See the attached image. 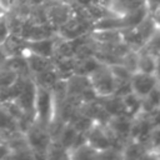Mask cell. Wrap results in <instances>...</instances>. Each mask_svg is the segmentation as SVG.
<instances>
[{"instance_id": "5", "label": "cell", "mask_w": 160, "mask_h": 160, "mask_svg": "<svg viewBox=\"0 0 160 160\" xmlns=\"http://www.w3.org/2000/svg\"><path fill=\"white\" fill-rule=\"evenodd\" d=\"M160 84V79L155 74H146L140 71H134L130 79L131 91L138 95L141 100L145 99L151 91H154Z\"/></svg>"}, {"instance_id": "22", "label": "cell", "mask_w": 160, "mask_h": 160, "mask_svg": "<svg viewBox=\"0 0 160 160\" xmlns=\"http://www.w3.org/2000/svg\"><path fill=\"white\" fill-rule=\"evenodd\" d=\"M10 29H9V24H8V19H6V12L0 15V45L9 38L10 35Z\"/></svg>"}, {"instance_id": "17", "label": "cell", "mask_w": 160, "mask_h": 160, "mask_svg": "<svg viewBox=\"0 0 160 160\" xmlns=\"http://www.w3.org/2000/svg\"><path fill=\"white\" fill-rule=\"evenodd\" d=\"M31 78L34 79V81H35L36 85L45 86V88H49V89H51L54 86V84L58 80H60V78H59V75H58V72L55 71L54 68L50 69V70H46L44 72H40L38 75H34Z\"/></svg>"}, {"instance_id": "16", "label": "cell", "mask_w": 160, "mask_h": 160, "mask_svg": "<svg viewBox=\"0 0 160 160\" xmlns=\"http://www.w3.org/2000/svg\"><path fill=\"white\" fill-rule=\"evenodd\" d=\"M100 65H101V62L95 56H89V58H85V59H76L75 74L82 75V76H89Z\"/></svg>"}, {"instance_id": "21", "label": "cell", "mask_w": 160, "mask_h": 160, "mask_svg": "<svg viewBox=\"0 0 160 160\" xmlns=\"http://www.w3.org/2000/svg\"><path fill=\"white\" fill-rule=\"evenodd\" d=\"M18 74L15 71H12L11 69H9L8 66H1L0 68V90L10 86L16 79H18Z\"/></svg>"}, {"instance_id": "20", "label": "cell", "mask_w": 160, "mask_h": 160, "mask_svg": "<svg viewBox=\"0 0 160 160\" xmlns=\"http://www.w3.org/2000/svg\"><path fill=\"white\" fill-rule=\"evenodd\" d=\"M96 156H98V151L94 148H91L88 142L70 151V159H90Z\"/></svg>"}, {"instance_id": "18", "label": "cell", "mask_w": 160, "mask_h": 160, "mask_svg": "<svg viewBox=\"0 0 160 160\" xmlns=\"http://www.w3.org/2000/svg\"><path fill=\"white\" fill-rule=\"evenodd\" d=\"M76 135H78L76 129H75L70 122H68V124L64 126V129L61 130V132H60V135L58 136V139H54V140H58L64 148H66V149L70 151V149H71V146H72V144H74V141H75V139H76ZM69 154H70V152H69Z\"/></svg>"}, {"instance_id": "23", "label": "cell", "mask_w": 160, "mask_h": 160, "mask_svg": "<svg viewBox=\"0 0 160 160\" xmlns=\"http://www.w3.org/2000/svg\"><path fill=\"white\" fill-rule=\"evenodd\" d=\"M150 16H151V19H152L155 26H156V28H160V4L150 12Z\"/></svg>"}, {"instance_id": "10", "label": "cell", "mask_w": 160, "mask_h": 160, "mask_svg": "<svg viewBox=\"0 0 160 160\" xmlns=\"http://www.w3.org/2000/svg\"><path fill=\"white\" fill-rule=\"evenodd\" d=\"M159 69V56L154 52L149 51L145 48L136 50V61H135V71L155 74L158 75Z\"/></svg>"}, {"instance_id": "12", "label": "cell", "mask_w": 160, "mask_h": 160, "mask_svg": "<svg viewBox=\"0 0 160 160\" xmlns=\"http://www.w3.org/2000/svg\"><path fill=\"white\" fill-rule=\"evenodd\" d=\"M25 56H26V60H28V65H29V70H30L31 76L38 75L40 72H44V71L50 70V69L54 68L52 58L41 56L39 54L30 52V51H26Z\"/></svg>"}, {"instance_id": "24", "label": "cell", "mask_w": 160, "mask_h": 160, "mask_svg": "<svg viewBox=\"0 0 160 160\" xmlns=\"http://www.w3.org/2000/svg\"><path fill=\"white\" fill-rule=\"evenodd\" d=\"M8 54H6V51L4 50V48H2V45H0V68L1 66H4L5 65V62H6V60H8Z\"/></svg>"}, {"instance_id": "19", "label": "cell", "mask_w": 160, "mask_h": 160, "mask_svg": "<svg viewBox=\"0 0 160 160\" xmlns=\"http://www.w3.org/2000/svg\"><path fill=\"white\" fill-rule=\"evenodd\" d=\"M46 159H70V154L69 150L64 148L58 140H52L48 149Z\"/></svg>"}, {"instance_id": "9", "label": "cell", "mask_w": 160, "mask_h": 160, "mask_svg": "<svg viewBox=\"0 0 160 160\" xmlns=\"http://www.w3.org/2000/svg\"><path fill=\"white\" fill-rule=\"evenodd\" d=\"M106 6L115 16L124 18L149 8V0H108Z\"/></svg>"}, {"instance_id": "27", "label": "cell", "mask_w": 160, "mask_h": 160, "mask_svg": "<svg viewBox=\"0 0 160 160\" xmlns=\"http://www.w3.org/2000/svg\"><path fill=\"white\" fill-rule=\"evenodd\" d=\"M62 1H65V2H69V4H71V5L75 2V0H62Z\"/></svg>"}, {"instance_id": "14", "label": "cell", "mask_w": 160, "mask_h": 160, "mask_svg": "<svg viewBox=\"0 0 160 160\" xmlns=\"http://www.w3.org/2000/svg\"><path fill=\"white\" fill-rule=\"evenodd\" d=\"M54 60V69L58 72L60 79H69L71 75L75 74V58H52Z\"/></svg>"}, {"instance_id": "6", "label": "cell", "mask_w": 160, "mask_h": 160, "mask_svg": "<svg viewBox=\"0 0 160 160\" xmlns=\"http://www.w3.org/2000/svg\"><path fill=\"white\" fill-rule=\"evenodd\" d=\"M85 136H86V142L91 148H94L98 151V154L109 148H114V140L106 126L102 124L95 122L85 132Z\"/></svg>"}, {"instance_id": "3", "label": "cell", "mask_w": 160, "mask_h": 160, "mask_svg": "<svg viewBox=\"0 0 160 160\" xmlns=\"http://www.w3.org/2000/svg\"><path fill=\"white\" fill-rule=\"evenodd\" d=\"M88 78H89L92 90L95 91V94L99 98H108V96L115 95L116 79H115L109 65L101 64Z\"/></svg>"}, {"instance_id": "26", "label": "cell", "mask_w": 160, "mask_h": 160, "mask_svg": "<svg viewBox=\"0 0 160 160\" xmlns=\"http://www.w3.org/2000/svg\"><path fill=\"white\" fill-rule=\"evenodd\" d=\"M6 10H8V9H6V8H5L4 5H2V2L0 1V15L5 14V12H6Z\"/></svg>"}, {"instance_id": "15", "label": "cell", "mask_w": 160, "mask_h": 160, "mask_svg": "<svg viewBox=\"0 0 160 160\" xmlns=\"http://www.w3.org/2000/svg\"><path fill=\"white\" fill-rule=\"evenodd\" d=\"M5 66H8L12 71H15L19 76H31L30 70H29V65H28V60H26L25 55L9 56L6 62H5Z\"/></svg>"}, {"instance_id": "25", "label": "cell", "mask_w": 160, "mask_h": 160, "mask_svg": "<svg viewBox=\"0 0 160 160\" xmlns=\"http://www.w3.org/2000/svg\"><path fill=\"white\" fill-rule=\"evenodd\" d=\"M1 2H2V5L6 8V9H9V6H10V4H11V0H0Z\"/></svg>"}, {"instance_id": "7", "label": "cell", "mask_w": 160, "mask_h": 160, "mask_svg": "<svg viewBox=\"0 0 160 160\" xmlns=\"http://www.w3.org/2000/svg\"><path fill=\"white\" fill-rule=\"evenodd\" d=\"M35 96H36V84L34 79L29 76L25 80L24 86L19 92V95L16 96L15 101L22 109V111L26 115L31 116L32 119L35 116Z\"/></svg>"}, {"instance_id": "8", "label": "cell", "mask_w": 160, "mask_h": 160, "mask_svg": "<svg viewBox=\"0 0 160 160\" xmlns=\"http://www.w3.org/2000/svg\"><path fill=\"white\" fill-rule=\"evenodd\" d=\"M54 35H56V29L54 26H51L49 22L36 24V22L29 21L28 19L24 20V24H22V28L20 31V36L28 41L50 38Z\"/></svg>"}, {"instance_id": "1", "label": "cell", "mask_w": 160, "mask_h": 160, "mask_svg": "<svg viewBox=\"0 0 160 160\" xmlns=\"http://www.w3.org/2000/svg\"><path fill=\"white\" fill-rule=\"evenodd\" d=\"M55 118V99L51 89L36 85L35 96V116L34 121L49 128Z\"/></svg>"}, {"instance_id": "11", "label": "cell", "mask_w": 160, "mask_h": 160, "mask_svg": "<svg viewBox=\"0 0 160 160\" xmlns=\"http://www.w3.org/2000/svg\"><path fill=\"white\" fill-rule=\"evenodd\" d=\"M58 40V34L50 38H44L39 40H30L28 41V51L39 54L46 58H54L55 45Z\"/></svg>"}, {"instance_id": "2", "label": "cell", "mask_w": 160, "mask_h": 160, "mask_svg": "<svg viewBox=\"0 0 160 160\" xmlns=\"http://www.w3.org/2000/svg\"><path fill=\"white\" fill-rule=\"evenodd\" d=\"M25 138L30 150L32 151L34 159H46L48 149L52 141L49 129L34 121L25 130Z\"/></svg>"}, {"instance_id": "13", "label": "cell", "mask_w": 160, "mask_h": 160, "mask_svg": "<svg viewBox=\"0 0 160 160\" xmlns=\"http://www.w3.org/2000/svg\"><path fill=\"white\" fill-rule=\"evenodd\" d=\"M4 50L6 51L8 56H18V55H25L28 51V40L19 35L10 34L9 38L1 44Z\"/></svg>"}, {"instance_id": "4", "label": "cell", "mask_w": 160, "mask_h": 160, "mask_svg": "<svg viewBox=\"0 0 160 160\" xmlns=\"http://www.w3.org/2000/svg\"><path fill=\"white\" fill-rule=\"evenodd\" d=\"M44 8L46 11L48 22L56 30L72 15V5L62 0H49Z\"/></svg>"}]
</instances>
